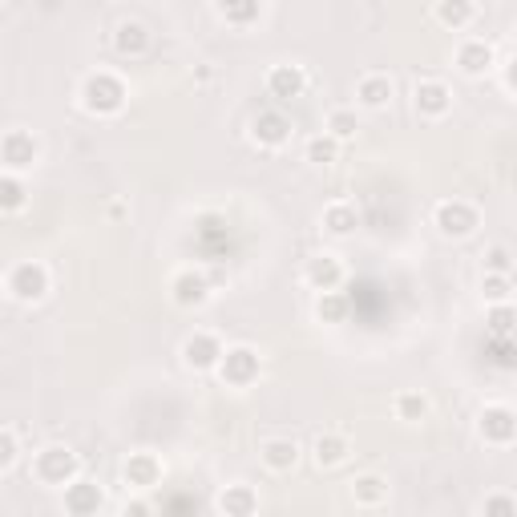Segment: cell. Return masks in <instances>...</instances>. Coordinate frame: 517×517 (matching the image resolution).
Wrapping results in <instances>:
<instances>
[{"mask_svg": "<svg viewBox=\"0 0 517 517\" xmlns=\"http://www.w3.org/2000/svg\"><path fill=\"white\" fill-rule=\"evenodd\" d=\"M219 513L223 517H255L259 513V489L247 481H231L219 493Z\"/></svg>", "mask_w": 517, "mask_h": 517, "instance_id": "cell-19", "label": "cell"}, {"mask_svg": "<svg viewBox=\"0 0 517 517\" xmlns=\"http://www.w3.org/2000/svg\"><path fill=\"white\" fill-rule=\"evenodd\" d=\"M392 412H396V421L400 425H425L429 421V412H433V404H429V396L425 392H396V400H392Z\"/></svg>", "mask_w": 517, "mask_h": 517, "instance_id": "cell-24", "label": "cell"}, {"mask_svg": "<svg viewBox=\"0 0 517 517\" xmlns=\"http://www.w3.org/2000/svg\"><path fill=\"white\" fill-rule=\"evenodd\" d=\"M77 101H81V110L89 118H114L126 110V101H130V85L122 81V73L114 69H93L81 89H77Z\"/></svg>", "mask_w": 517, "mask_h": 517, "instance_id": "cell-1", "label": "cell"}, {"mask_svg": "<svg viewBox=\"0 0 517 517\" xmlns=\"http://www.w3.org/2000/svg\"><path fill=\"white\" fill-rule=\"evenodd\" d=\"M481 303L485 307L513 303V275H481Z\"/></svg>", "mask_w": 517, "mask_h": 517, "instance_id": "cell-32", "label": "cell"}, {"mask_svg": "<svg viewBox=\"0 0 517 517\" xmlns=\"http://www.w3.org/2000/svg\"><path fill=\"white\" fill-rule=\"evenodd\" d=\"M433 227L445 239H469L481 227V211H477L469 198H445V202L433 206Z\"/></svg>", "mask_w": 517, "mask_h": 517, "instance_id": "cell-4", "label": "cell"}, {"mask_svg": "<svg viewBox=\"0 0 517 517\" xmlns=\"http://www.w3.org/2000/svg\"><path fill=\"white\" fill-rule=\"evenodd\" d=\"M33 481L45 485V489H65L81 477V457L69 449V445H45L33 453V465H29Z\"/></svg>", "mask_w": 517, "mask_h": 517, "instance_id": "cell-2", "label": "cell"}, {"mask_svg": "<svg viewBox=\"0 0 517 517\" xmlns=\"http://www.w3.org/2000/svg\"><path fill=\"white\" fill-rule=\"evenodd\" d=\"M412 106H417L421 118L441 122V118L453 110V89H449L445 81H437V77H425V81L412 85Z\"/></svg>", "mask_w": 517, "mask_h": 517, "instance_id": "cell-13", "label": "cell"}, {"mask_svg": "<svg viewBox=\"0 0 517 517\" xmlns=\"http://www.w3.org/2000/svg\"><path fill=\"white\" fill-rule=\"evenodd\" d=\"M316 320L320 324H348V316H352V303H348V295L344 291H324V295H316Z\"/></svg>", "mask_w": 517, "mask_h": 517, "instance_id": "cell-26", "label": "cell"}, {"mask_svg": "<svg viewBox=\"0 0 517 517\" xmlns=\"http://www.w3.org/2000/svg\"><path fill=\"white\" fill-rule=\"evenodd\" d=\"M307 85H312V77H307V69H303V65H295V61H279V65H271V69H267V93H271V97H279V101H295V97H303V93H307Z\"/></svg>", "mask_w": 517, "mask_h": 517, "instance_id": "cell-14", "label": "cell"}, {"mask_svg": "<svg viewBox=\"0 0 517 517\" xmlns=\"http://www.w3.org/2000/svg\"><path fill=\"white\" fill-rule=\"evenodd\" d=\"M481 517H517V497L505 489H493L481 497Z\"/></svg>", "mask_w": 517, "mask_h": 517, "instance_id": "cell-34", "label": "cell"}, {"mask_svg": "<svg viewBox=\"0 0 517 517\" xmlns=\"http://www.w3.org/2000/svg\"><path fill=\"white\" fill-rule=\"evenodd\" d=\"M114 49L118 57H142L150 49V29L142 21H122L114 33Z\"/></svg>", "mask_w": 517, "mask_h": 517, "instance_id": "cell-25", "label": "cell"}, {"mask_svg": "<svg viewBox=\"0 0 517 517\" xmlns=\"http://www.w3.org/2000/svg\"><path fill=\"white\" fill-rule=\"evenodd\" d=\"M162 477H166V465H162V457L158 453H130L126 461H122V485L130 489V493H150V489H158L162 485Z\"/></svg>", "mask_w": 517, "mask_h": 517, "instance_id": "cell-8", "label": "cell"}, {"mask_svg": "<svg viewBox=\"0 0 517 517\" xmlns=\"http://www.w3.org/2000/svg\"><path fill=\"white\" fill-rule=\"evenodd\" d=\"M485 328L489 336L505 340L517 332V303H501V307H485Z\"/></svg>", "mask_w": 517, "mask_h": 517, "instance_id": "cell-31", "label": "cell"}, {"mask_svg": "<svg viewBox=\"0 0 517 517\" xmlns=\"http://www.w3.org/2000/svg\"><path fill=\"white\" fill-rule=\"evenodd\" d=\"M61 505L69 517H97L101 505H106V489H101L93 477H77L73 485L61 489Z\"/></svg>", "mask_w": 517, "mask_h": 517, "instance_id": "cell-12", "label": "cell"}, {"mask_svg": "<svg viewBox=\"0 0 517 517\" xmlns=\"http://www.w3.org/2000/svg\"><path fill=\"white\" fill-rule=\"evenodd\" d=\"M211 279H206L202 271H194V267H182L174 279H170V299H174V307H182V312H198V307H206L211 303Z\"/></svg>", "mask_w": 517, "mask_h": 517, "instance_id": "cell-10", "label": "cell"}, {"mask_svg": "<svg viewBox=\"0 0 517 517\" xmlns=\"http://www.w3.org/2000/svg\"><path fill=\"white\" fill-rule=\"evenodd\" d=\"M344 275H348V271H344V259H340L336 251H320V255L307 259V267H303L307 287H316L320 295H324V291H340Z\"/></svg>", "mask_w": 517, "mask_h": 517, "instance_id": "cell-16", "label": "cell"}, {"mask_svg": "<svg viewBox=\"0 0 517 517\" xmlns=\"http://www.w3.org/2000/svg\"><path fill=\"white\" fill-rule=\"evenodd\" d=\"M223 356H227V344L215 332H194L182 340V364L190 372H219Z\"/></svg>", "mask_w": 517, "mask_h": 517, "instance_id": "cell-9", "label": "cell"}, {"mask_svg": "<svg viewBox=\"0 0 517 517\" xmlns=\"http://www.w3.org/2000/svg\"><path fill=\"white\" fill-rule=\"evenodd\" d=\"M41 162V138L33 130H5V138H0V166H5V174H29L33 166Z\"/></svg>", "mask_w": 517, "mask_h": 517, "instance_id": "cell-5", "label": "cell"}, {"mask_svg": "<svg viewBox=\"0 0 517 517\" xmlns=\"http://www.w3.org/2000/svg\"><path fill=\"white\" fill-rule=\"evenodd\" d=\"M25 202H29L25 178L0 170V211H5V215H17V211H25Z\"/></svg>", "mask_w": 517, "mask_h": 517, "instance_id": "cell-28", "label": "cell"}, {"mask_svg": "<svg viewBox=\"0 0 517 517\" xmlns=\"http://www.w3.org/2000/svg\"><path fill=\"white\" fill-rule=\"evenodd\" d=\"M118 517H158V513H154V505H150L146 497H138V493H130V497L122 501V509H118Z\"/></svg>", "mask_w": 517, "mask_h": 517, "instance_id": "cell-36", "label": "cell"}, {"mask_svg": "<svg viewBox=\"0 0 517 517\" xmlns=\"http://www.w3.org/2000/svg\"><path fill=\"white\" fill-rule=\"evenodd\" d=\"M324 134H332L340 146H344V142H352V138L360 134V114H356V110H348V106L328 110V118H324Z\"/></svg>", "mask_w": 517, "mask_h": 517, "instance_id": "cell-29", "label": "cell"}, {"mask_svg": "<svg viewBox=\"0 0 517 517\" xmlns=\"http://www.w3.org/2000/svg\"><path fill=\"white\" fill-rule=\"evenodd\" d=\"M21 461V433L13 425L0 429V473H13Z\"/></svg>", "mask_w": 517, "mask_h": 517, "instance_id": "cell-35", "label": "cell"}, {"mask_svg": "<svg viewBox=\"0 0 517 517\" xmlns=\"http://www.w3.org/2000/svg\"><path fill=\"white\" fill-rule=\"evenodd\" d=\"M388 493H392V485H388L384 473H356V477L348 481V497H352L360 509H380V505L388 501Z\"/></svg>", "mask_w": 517, "mask_h": 517, "instance_id": "cell-18", "label": "cell"}, {"mask_svg": "<svg viewBox=\"0 0 517 517\" xmlns=\"http://www.w3.org/2000/svg\"><path fill=\"white\" fill-rule=\"evenodd\" d=\"M453 65H457V73H465V77H485V73H493L497 53H493V45H489L485 37H465V41L457 45V53H453Z\"/></svg>", "mask_w": 517, "mask_h": 517, "instance_id": "cell-15", "label": "cell"}, {"mask_svg": "<svg viewBox=\"0 0 517 517\" xmlns=\"http://www.w3.org/2000/svg\"><path fill=\"white\" fill-rule=\"evenodd\" d=\"M303 158L312 166H332V162H340V142L332 134H312L303 142Z\"/></svg>", "mask_w": 517, "mask_h": 517, "instance_id": "cell-30", "label": "cell"}, {"mask_svg": "<svg viewBox=\"0 0 517 517\" xmlns=\"http://www.w3.org/2000/svg\"><path fill=\"white\" fill-rule=\"evenodd\" d=\"M477 437H481V445H489V449H509L513 441H517V412L509 408V404H485L481 412H477Z\"/></svg>", "mask_w": 517, "mask_h": 517, "instance_id": "cell-6", "label": "cell"}, {"mask_svg": "<svg viewBox=\"0 0 517 517\" xmlns=\"http://www.w3.org/2000/svg\"><path fill=\"white\" fill-rule=\"evenodd\" d=\"M320 227H324L332 239H348V235H356V227H360V211H356L352 202H328L324 215H320Z\"/></svg>", "mask_w": 517, "mask_h": 517, "instance_id": "cell-23", "label": "cell"}, {"mask_svg": "<svg viewBox=\"0 0 517 517\" xmlns=\"http://www.w3.org/2000/svg\"><path fill=\"white\" fill-rule=\"evenodd\" d=\"M5 291H9V299H17V303H45L49 299V291H53V275H49V267L41 263V259H21V263H13L9 267V275H5Z\"/></svg>", "mask_w": 517, "mask_h": 517, "instance_id": "cell-3", "label": "cell"}, {"mask_svg": "<svg viewBox=\"0 0 517 517\" xmlns=\"http://www.w3.org/2000/svg\"><path fill=\"white\" fill-rule=\"evenodd\" d=\"M259 461L267 473H291L299 465V445L291 437H267L259 445Z\"/></svg>", "mask_w": 517, "mask_h": 517, "instance_id": "cell-20", "label": "cell"}, {"mask_svg": "<svg viewBox=\"0 0 517 517\" xmlns=\"http://www.w3.org/2000/svg\"><path fill=\"white\" fill-rule=\"evenodd\" d=\"M348 457H352V441H348L344 433H320V437L312 441V461H316L320 469H340Z\"/></svg>", "mask_w": 517, "mask_h": 517, "instance_id": "cell-22", "label": "cell"}, {"mask_svg": "<svg viewBox=\"0 0 517 517\" xmlns=\"http://www.w3.org/2000/svg\"><path fill=\"white\" fill-rule=\"evenodd\" d=\"M211 13L219 21H227V25H235V29H251V25H259L267 17V9L259 5V0H247V5H231V0H227V5H215Z\"/></svg>", "mask_w": 517, "mask_h": 517, "instance_id": "cell-27", "label": "cell"}, {"mask_svg": "<svg viewBox=\"0 0 517 517\" xmlns=\"http://www.w3.org/2000/svg\"><path fill=\"white\" fill-rule=\"evenodd\" d=\"M481 275H513V255H509V247L505 243H493V247H485L481 251Z\"/></svg>", "mask_w": 517, "mask_h": 517, "instance_id": "cell-33", "label": "cell"}, {"mask_svg": "<svg viewBox=\"0 0 517 517\" xmlns=\"http://www.w3.org/2000/svg\"><path fill=\"white\" fill-rule=\"evenodd\" d=\"M392 93H396V85H392L388 73H364V77L356 81V106L380 114V110L392 106Z\"/></svg>", "mask_w": 517, "mask_h": 517, "instance_id": "cell-17", "label": "cell"}, {"mask_svg": "<svg viewBox=\"0 0 517 517\" xmlns=\"http://www.w3.org/2000/svg\"><path fill=\"white\" fill-rule=\"evenodd\" d=\"M291 134H295V126L283 110H259L251 118V142L263 150H283L291 142Z\"/></svg>", "mask_w": 517, "mask_h": 517, "instance_id": "cell-11", "label": "cell"}, {"mask_svg": "<svg viewBox=\"0 0 517 517\" xmlns=\"http://www.w3.org/2000/svg\"><path fill=\"white\" fill-rule=\"evenodd\" d=\"M259 376H263V356L251 344H231L219 364V380L227 388H251Z\"/></svg>", "mask_w": 517, "mask_h": 517, "instance_id": "cell-7", "label": "cell"}, {"mask_svg": "<svg viewBox=\"0 0 517 517\" xmlns=\"http://www.w3.org/2000/svg\"><path fill=\"white\" fill-rule=\"evenodd\" d=\"M433 21L449 33H465L477 21V5L473 0H437L433 5Z\"/></svg>", "mask_w": 517, "mask_h": 517, "instance_id": "cell-21", "label": "cell"}]
</instances>
